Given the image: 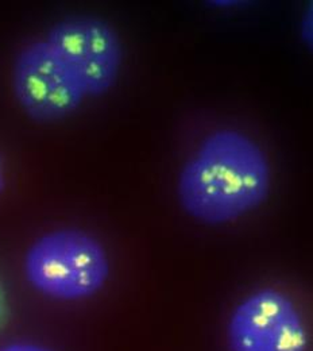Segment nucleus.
Segmentation results:
<instances>
[{
	"mask_svg": "<svg viewBox=\"0 0 313 351\" xmlns=\"http://www.w3.org/2000/svg\"><path fill=\"white\" fill-rule=\"evenodd\" d=\"M46 43L76 77L87 97L110 92L123 65V45L116 30L95 16L65 18L47 32Z\"/></svg>",
	"mask_w": 313,
	"mask_h": 351,
	"instance_id": "3",
	"label": "nucleus"
},
{
	"mask_svg": "<svg viewBox=\"0 0 313 351\" xmlns=\"http://www.w3.org/2000/svg\"><path fill=\"white\" fill-rule=\"evenodd\" d=\"M271 167L246 132H210L186 160L177 180L181 208L195 220L222 226L260 208L270 195Z\"/></svg>",
	"mask_w": 313,
	"mask_h": 351,
	"instance_id": "1",
	"label": "nucleus"
},
{
	"mask_svg": "<svg viewBox=\"0 0 313 351\" xmlns=\"http://www.w3.org/2000/svg\"><path fill=\"white\" fill-rule=\"evenodd\" d=\"M229 351H307L308 332L293 300L274 288L242 300L227 324Z\"/></svg>",
	"mask_w": 313,
	"mask_h": 351,
	"instance_id": "5",
	"label": "nucleus"
},
{
	"mask_svg": "<svg viewBox=\"0 0 313 351\" xmlns=\"http://www.w3.org/2000/svg\"><path fill=\"white\" fill-rule=\"evenodd\" d=\"M11 84L22 110L37 122H58L87 99L72 72L46 40L33 41L16 54Z\"/></svg>",
	"mask_w": 313,
	"mask_h": 351,
	"instance_id": "4",
	"label": "nucleus"
},
{
	"mask_svg": "<svg viewBox=\"0 0 313 351\" xmlns=\"http://www.w3.org/2000/svg\"><path fill=\"white\" fill-rule=\"evenodd\" d=\"M0 351H53L46 346L33 342H11L0 346Z\"/></svg>",
	"mask_w": 313,
	"mask_h": 351,
	"instance_id": "6",
	"label": "nucleus"
},
{
	"mask_svg": "<svg viewBox=\"0 0 313 351\" xmlns=\"http://www.w3.org/2000/svg\"><path fill=\"white\" fill-rule=\"evenodd\" d=\"M5 188V167H4V160L0 153V195L3 193Z\"/></svg>",
	"mask_w": 313,
	"mask_h": 351,
	"instance_id": "7",
	"label": "nucleus"
},
{
	"mask_svg": "<svg viewBox=\"0 0 313 351\" xmlns=\"http://www.w3.org/2000/svg\"><path fill=\"white\" fill-rule=\"evenodd\" d=\"M27 282L58 302H80L107 284L111 265L104 246L79 228H58L37 238L23 260Z\"/></svg>",
	"mask_w": 313,
	"mask_h": 351,
	"instance_id": "2",
	"label": "nucleus"
}]
</instances>
